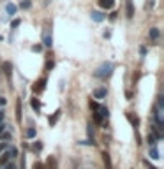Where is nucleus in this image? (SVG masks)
I'll return each instance as SVG.
<instances>
[{
	"instance_id": "1",
	"label": "nucleus",
	"mask_w": 164,
	"mask_h": 169,
	"mask_svg": "<svg viewBox=\"0 0 164 169\" xmlns=\"http://www.w3.org/2000/svg\"><path fill=\"white\" fill-rule=\"evenodd\" d=\"M115 70V65L111 62H104L102 65H101L99 69L95 70V77H101V79H108V77L113 74Z\"/></svg>"
},
{
	"instance_id": "2",
	"label": "nucleus",
	"mask_w": 164,
	"mask_h": 169,
	"mask_svg": "<svg viewBox=\"0 0 164 169\" xmlns=\"http://www.w3.org/2000/svg\"><path fill=\"white\" fill-rule=\"evenodd\" d=\"M46 83H48L46 76L39 77V79H37L36 83L32 85V92H34V93H43V92H44V88H46Z\"/></svg>"
},
{
	"instance_id": "3",
	"label": "nucleus",
	"mask_w": 164,
	"mask_h": 169,
	"mask_svg": "<svg viewBox=\"0 0 164 169\" xmlns=\"http://www.w3.org/2000/svg\"><path fill=\"white\" fill-rule=\"evenodd\" d=\"M43 46L44 48H51L53 46V35H51V28H46L43 34Z\"/></svg>"
},
{
	"instance_id": "4",
	"label": "nucleus",
	"mask_w": 164,
	"mask_h": 169,
	"mask_svg": "<svg viewBox=\"0 0 164 169\" xmlns=\"http://www.w3.org/2000/svg\"><path fill=\"white\" fill-rule=\"evenodd\" d=\"M154 120H155V125L159 127V129H164V120H162V111L157 107V106H154Z\"/></svg>"
},
{
	"instance_id": "5",
	"label": "nucleus",
	"mask_w": 164,
	"mask_h": 169,
	"mask_svg": "<svg viewBox=\"0 0 164 169\" xmlns=\"http://www.w3.org/2000/svg\"><path fill=\"white\" fill-rule=\"evenodd\" d=\"M125 13H127L129 20L134 18V6H132V0H125Z\"/></svg>"
},
{
	"instance_id": "6",
	"label": "nucleus",
	"mask_w": 164,
	"mask_h": 169,
	"mask_svg": "<svg viewBox=\"0 0 164 169\" xmlns=\"http://www.w3.org/2000/svg\"><path fill=\"white\" fill-rule=\"evenodd\" d=\"M46 169H58V162L53 155L48 157V160H46Z\"/></svg>"
},
{
	"instance_id": "7",
	"label": "nucleus",
	"mask_w": 164,
	"mask_h": 169,
	"mask_svg": "<svg viewBox=\"0 0 164 169\" xmlns=\"http://www.w3.org/2000/svg\"><path fill=\"white\" fill-rule=\"evenodd\" d=\"M106 95H108L106 88H95L93 90V99H104Z\"/></svg>"
},
{
	"instance_id": "8",
	"label": "nucleus",
	"mask_w": 164,
	"mask_h": 169,
	"mask_svg": "<svg viewBox=\"0 0 164 169\" xmlns=\"http://www.w3.org/2000/svg\"><path fill=\"white\" fill-rule=\"evenodd\" d=\"M148 37L152 39V41H159V37H161V32H159V28H150V32H148Z\"/></svg>"
},
{
	"instance_id": "9",
	"label": "nucleus",
	"mask_w": 164,
	"mask_h": 169,
	"mask_svg": "<svg viewBox=\"0 0 164 169\" xmlns=\"http://www.w3.org/2000/svg\"><path fill=\"white\" fill-rule=\"evenodd\" d=\"M60 115H62V109H57V111L53 113V116H50L48 118V122H50V125H55L58 122V118H60Z\"/></svg>"
},
{
	"instance_id": "10",
	"label": "nucleus",
	"mask_w": 164,
	"mask_h": 169,
	"mask_svg": "<svg viewBox=\"0 0 164 169\" xmlns=\"http://www.w3.org/2000/svg\"><path fill=\"white\" fill-rule=\"evenodd\" d=\"M30 104H32V109H34L36 113H39V111H41V100H39L37 97H34V99H32V100H30Z\"/></svg>"
},
{
	"instance_id": "11",
	"label": "nucleus",
	"mask_w": 164,
	"mask_h": 169,
	"mask_svg": "<svg viewBox=\"0 0 164 169\" xmlns=\"http://www.w3.org/2000/svg\"><path fill=\"white\" fill-rule=\"evenodd\" d=\"M104 18H106V16L101 13V11H93V13H92V20H93V21H97V23H101V21L104 20Z\"/></svg>"
},
{
	"instance_id": "12",
	"label": "nucleus",
	"mask_w": 164,
	"mask_h": 169,
	"mask_svg": "<svg viewBox=\"0 0 164 169\" xmlns=\"http://www.w3.org/2000/svg\"><path fill=\"white\" fill-rule=\"evenodd\" d=\"M102 160H104L106 169H113V166H111V159H109V153H108V152H104V153H102Z\"/></svg>"
},
{
	"instance_id": "13",
	"label": "nucleus",
	"mask_w": 164,
	"mask_h": 169,
	"mask_svg": "<svg viewBox=\"0 0 164 169\" xmlns=\"http://www.w3.org/2000/svg\"><path fill=\"white\" fill-rule=\"evenodd\" d=\"M113 4H115V0H99V6L102 9H111Z\"/></svg>"
},
{
	"instance_id": "14",
	"label": "nucleus",
	"mask_w": 164,
	"mask_h": 169,
	"mask_svg": "<svg viewBox=\"0 0 164 169\" xmlns=\"http://www.w3.org/2000/svg\"><path fill=\"white\" fill-rule=\"evenodd\" d=\"M2 67H4V72H6V76L11 77V74H13V65H11L9 62H4V63H2Z\"/></svg>"
},
{
	"instance_id": "15",
	"label": "nucleus",
	"mask_w": 164,
	"mask_h": 169,
	"mask_svg": "<svg viewBox=\"0 0 164 169\" xmlns=\"http://www.w3.org/2000/svg\"><path fill=\"white\" fill-rule=\"evenodd\" d=\"M16 120L21 122V100H20V99H18V102H16Z\"/></svg>"
},
{
	"instance_id": "16",
	"label": "nucleus",
	"mask_w": 164,
	"mask_h": 169,
	"mask_svg": "<svg viewBox=\"0 0 164 169\" xmlns=\"http://www.w3.org/2000/svg\"><path fill=\"white\" fill-rule=\"evenodd\" d=\"M6 13H7L9 16H14V14H16V6H14V4H11V2H9L7 6H6Z\"/></svg>"
},
{
	"instance_id": "17",
	"label": "nucleus",
	"mask_w": 164,
	"mask_h": 169,
	"mask_svg": "<svg viewBox=\"0 0 164 169\" xmlns=\"http://www.w3.org/2000/svg\"><path fill=\"white\" fill-rule=\"evenodd\" d=\"M25 136H27L29 139H32V137H36V129H34V127H29V129L25 130Z\"/></svg>"
},
{
	"instance_id": "18",
	"label": "nucleus",
	"mask_w": 164,
	"mask_h": 169,
	"mask_svg": "<svg viewBox=\"0 0 164 169\" xmlns=\"http://www.w3.org/2000/svg\"><path fill=\"white\" fill-rule=\"evenodd\" d=\"M92 116H93V122H95V123H102V120H104L97 111H92Z\"/></svg>"
},
{
	"instance_id": "19",
	"label": "nucleus",
	"mask_w": 164,
	"mask_h": 169,
	"mask_svg": "<svg viewBox=\"0 0 164 169\" xmlns=\"http://www.w3.org/2000/svg\"><path fill=\"white\" fill-rule=\"evenodd\" d=\"M147 141H148L150 146H155V143H157V139H155V136H154V134H148V136H147Z\"/></svg>"
},
{
	"instance_id": "20",
	"label": "nucleus",
	"mask_w": 164,
	"mask_h": 169,
	"mask_svg": "<svg viewBox=\"0 0 164 169\" xmlns=\"http://www.w3.org/2000/svg\"><path fill=\"white\" fill-rule=\"evenodd\" d=\"M150 157H152V159H155V160L159 159V150H157L155 146H152V148H150Z\"/></svg>"
},
{
	"instance_id": "21",
	"label": "nucleus",
	"mask_w": 164,
	"mask_h": 169,
	"mask_svg": "<svg viewBox=\"0 0 164 169\" xmlns=\"http://www.w3.org/2000/svg\"><path fill=\"white\" fill-rule=\"evenodd\" d=\"M157 107H159L161 111H164V97H162V95H159V97H157Z\"/></svg>"
},
{
	"instance_id": "22",
	"label": "nucleus",
	"mask_w": 164,
	"mask_h": 169,
	"mask_svg": "<svg viewBox=\"0 0 164 169\" xmlns=\"http://www.w3.org/2000/svg\"><path fill=\"white\" fill-rule=\"evenodd\" d=\"M20 7H21V9H30V7H32V2H30V0H21Z\"/></svg>"
},
{
	"instance_id": "23",
	"label": "nucleus",
	"mask_w": 164,
	"mask_h": 169,
	"mask_svg": "<svg viewBox=\"0 0 164 169\" xmlns=\"http://www.w3.org/2000/svg\"><path fill=\"white\" fill-rule=\"evenodd\" d=\"M7 153H9V157H11V159H14V157H18V148H11Z\"/></svg>"
},
{
	"instance_id": "24",
	"label": "nucleus",
	"mask_w": 164,
	"mask_h": 169,
	"mask_svg": "<svg viewBox=\"0 0 164 169\" xmlns=\"http://www.w3.org/2000/svg\"><path fill=\"white\" fill-rule=\"evenodd\" d=\"M9 159H11V157H9V153H7V152H6V153H4V157L0 159V166H4V164H7V160H9Z\"/></svg>"
},
{
	"instance_id": "25",
	"label": "nucleus",
	"mask_w": 164,
	"mask_h": 169,
	"mask_svg": "<svg viewBox=\"0 0 164 169\" xmlns=\"http://www.w3.org/2000/svg\"><path fill=\"white\" fill-rule=\"evenodd\" d=\"M99 102H95V100H90V109H92V111H97V109H99Z\"/></svg>"
},
{
	"instance_id": "26",
	"label": "nucleus",
	"mask_w": 164,
	"mask_h": 169,
	"mask_svg": "<svg viewBox=\"0 0 164 169\" xmlns=\"http://www.w3.org/2000/svg\"><path fill=\"white\" fill-rule=\"evenodd\" d=\"M53 65H55V62H53V60H48V62H46V70H51Z\"/></svg>"
},
{
	"instance_id": "27",
	"label": "nucleus",
	"mask_w": 164,
	"mask_h": 169,
	"mask_svg": "<svg viewBox=\"0 0 164 169\" xmlns=\"http://www.w3.org/2000/svg\"><path fill=\"white\" fill-rule=\"evenodd\" d=\"M34 150H36V152L43 150V143H39V141H37V143H34Z\"/></svg>"
},
{
	"instance_id": "28",
	"label": "nucleus",
	"mask_w": 164,
	"mask_h": 169,
	"mask_svg": "<svg viewBox=\"0 0 164 169\" xmlns=\"http://www.w3.org/2000/svg\"><path fill=\"white\" fill-rule=\"evenodd\" d=\"M0 137H2V139L4 141H11V137H13V136H11V132H6V134H2V136H0Z\"/></svg>"
},
{
	"instance_id": "29",
	"label": "nucleus",
	"mask_w": 164,
	"mask_h": 169,
	"mask_svg": "<svg viewBox=\"0 0 164 169\" xmlns=\"http://www.w3.org/2000/svg\"><path fill=\"white\" fill-rule=\"evenodd\" d=\"M41 49H43V46H41V44H37V46H32V51H37V53H39Z\"/></svg>"
},
{
	"instance_id": "30",
	"label": "nucleus",
	"mask_w": 164,
	"mask_h": 169,
	"mask_svg": "<svg viewBox=\"0 0 164 169\" xmlns=\"http://www.w3.org/2000/svg\"><path fill=\"white\" fill-rule=\"evenodd\" d=\"M11 27H13V28H18V27H20V20H14L13 23H11Z\"/></svg>"
},
{
	"instance_id": "31",
	"label": "nucleus",
	"mask_w": 164,
	"mask_h": 169,
	"mask_svg": "<svg viewBox=\"0 0 164 169\" xmlns=\"http://www.w3.org/2000/svg\"><path fill=\"white\" fill-rule=\"evenodd\" d=\"M4 169H16L14 164H4Z\"/></svg>"
},
{
	"instance_id": "32",
	"label": "nucleus",
	"mask_w": 164,
	"mask_h": 169,
	"mask_svg": "<svg viewBox=\"0 0 164 169\" xmlns=\"http://www.w3.org/2000/svg\"><path fill=\"white\" fill-rule=\"evenodd\" d=\"M34 169H44V166L41 162H36V164H34Z\"/></svg>"
},
{
	"instance_id": "33",
	"label": "nucleus",
	"mask_w": 164,
	"mask_h": 169,
	"mask_svg": "<svg viewBox=\"0 0 164 169\" xmlns=\"http://www.w3.org/2000/svg\"><path fill=\"white\" fill-rule=\"evenodd\" d=\"M6 148H7V143H0V153H2Z\"/></svg>"
},
{
	"instance_id": "34",
	"label": "nucleus",
	"mask_w": 164,
	"mask_h": 169,
	"mask_svg": "<svg viewBox=\"0 0 164 169\" xmlns=\"http://www.w3.org/2000/svg\"><path fill=\"white\" fill-rule=\"evenodd\" d=\"M139 53L145 56V55H147V48H145V46H141V48H139Z\"/></svg>"
},
{
	"instance_id": "35",
	"label": "nucleus",
	"mask_w": 164,
	"mask_h": 169,
	"mask_svg": "<svg viewBox=\"0 0 164 169\" xmlns=\"http://www.w3.org/2000/svg\"><path fill=\"white\" fill-rule=\"evenodd\" d=\"M145 164H147V167H148V169H157L155 166H152V164H150L148 160H145Z\"/></svg>"
},
{
	"instance_id": "36",
	"label": "nucleus",
	"mask_w": 164,
	"mask_h": 169,
	"mask_svg": "<svg viewBox=\"0 0 164 169\" xmlns=\"http://www.w3.org/2000/svg\"><path fill=\"white\" fill-rule=\"evenodd\" d=\"M6 102H7L6 99H4V97H0V107H2V106H6Z\"/></svg>"
},
{
	"instance_id": "37",
	"label": "nucleus",
	"mask_w": 164,
	"mask_h": 169,
	"mask_svg": "<svg viewBox=\"0 0 164 169\" xmlns=\"http://www.w3.org/2000/svg\"><path fill=\"white\" fill-rule=\"evenodd\" d=\"M4 118H6V113L0 111V123H2V120H4Z\"/></svg>"
},
{
	"instance_id": "38",
	"label": "nucleus",
	"mask_w": 164,
	"mask_h": 169,
	"mask_svg": "<svg viewBox=\"0 0 164 169\" xmlns=\"http://www.w3.org/2000/svg\"><path fill=\"white\" fill-rule=\"evenodd\" d=\"M0 41H2V37H0Z\"/></svg>"
}]
</instances>
